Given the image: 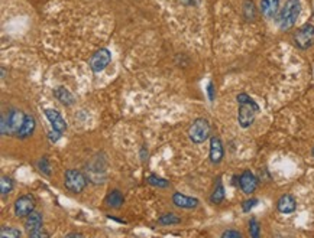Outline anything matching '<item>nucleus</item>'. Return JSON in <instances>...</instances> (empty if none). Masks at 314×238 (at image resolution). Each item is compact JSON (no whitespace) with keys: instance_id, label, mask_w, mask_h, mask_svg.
Wrapping results in <instances>:
<instances>
[{"instance_id":"f257e3e1","label":"nucleus","mask_w":314,"mask_h":238,"mask_svg":"<svg viewBox=\"0 0 314 238\" xmlns=\"http://www.w3.org/2000/svg\"><path fill=\"white\" fill-rule=\"evenodd\" d=\"M239 103V111H238V121L242 129H248L254 123L255 116L259 111V105L248 94H239L236 97Z\"/></svg>"},{"instance_id":"f03ea898","label":"nucleus","mask_w":314,"mask_h":238,"mask_svg":"<svg viewBox=\"0 0 314 238\" xmlns=\"http://www.w3.org/2000/svg\"><path fill=\"white\" fill-rule=\"evenodd\" d=\"M301 13V3L300 0H287L284 7L280 10V15L277 17V23L281 30L291 29Z\"/></svg>"},{"instance_id":"7ed1b4c3","label":"nucleus","mask_w":314,"mask_h":238,"mask_svg":"<svg viewBox=\"0 0 314 238\" xmlns=\"http://www.w3.org/2000/svg\"><path fill=\"white\" fill-rule=\"evenodd\" d=\"M188 136L193 143H203L210 137V123L206 119H195L188 129Z\"/></svg>"},{"instance_id":"20e7f679","label":"nucleus","mask_w":314,"mask_h":238,"mask_svg":"<svg viewBox=\"0 0 314 238\" xmlns=\"http://www.w3.org/2000/svg\"><path fill=\"white\" fill-rule=\"evenodd\" d=\"M294 44L300 49H309L314 45V25L306 23L303 25L293 36Z\"/></svg>"},{"instance_id":"39448f33","label":"nucleus","mask_w":314,"mask_h":238,"mask_svg":"<svg viewBox=\"0 0 314 238\" xmlns=\"http://www.w3.org/2000/svg\"><path fill=\"white\" fill-rule=\"evenodd\" d=\"M64 183H65V188L74 194H80L83 192V189L86 188L87 185V179L86 176L78 172V170H74V169H70L65 172V178H64Z\"/></svg>"},{"instance_id":"423d86ee","label":"nucleus","mask_w":314,"mask_h":238,"mask_svg":"<svg viewBox=\"0 0 314 238\" xmlns=\"http://www.w3.org/2000/svg\"><path fill=\"white\" fill-rule=\"evenodd\" d=\"M110 61H112L110 51L106 49V48H102L91 55V58L89 60V65L93 73H100L110 64Z\"/></svg>"},{"instance_id":"0eeeda50","label":"nucleus","mask_w":314,"mask_h":238,"mask_svg":"<svg viewBox=\"0 0 314 238\" xmlns=\"http://www.w3.org/2000/svg\"><path fill=\"white\" fill-rule=\"evenodd\" d=\"M35 209V199L30 195H23L20 198H17L15 202V214L16 217L23 218L28 217L30 212Z\"/></svg>"},{"instance_id":"6e6552de","label":"nucleus","mask_w":314,"mask_h":238,"mask_svg":"<svg viewBox=\"0 0 314 238\" xmlns=\"http://www.w3.org/2000/svg\"><path fill=\"white\" fill-rule=\"evenodd\" d=\"M224 150L223 145H222V140L216 136H213L210 139V162L213 164H217L222 162L223 159Z\"/></svg>"},{"instance_id":"1a4fd4ad","label":"nucleus","mask_w":314,"mask_h":238,"mask_svg":"<svg viewBox=\"0 0 314 238\" xmlns=\"http://www.w3.org/2000/svg\"><path fill=\"white\" fill-rule=\"evenodd\" d=\"M239 186L245 194H254V191L258 186V179L251 170H245L239 176Z\"/></svg>"},{"instance_id":"9d476101","label":"nucleus","mask_w":314,"mask_h":238,"mask_svg":"<svg viewBox=\"0 0 314 238\" xmlns=\"http://www.w3.org/2000/svg\"><path fill=\"white\" fill-rule=\"evenodd\" d=\"M45 116H46V119L49 120V123H51V126H52V130H57V132H61V133L65 132L67 123H65V120L62 119V116H61L57 110L46 108V110H45Z\"/></svg>"},{"instance_id":"9b49d317","label":"nucleus","mask_w":314,"mask_h":238,"mask_svg":"<svg viewBox=\"0 0 314 238\" xmlns=\"http://www.w3.org/2000/svg\"><path fill=\"white\" fill-rule=\"evenodd\" d=\"M25 116H26V114H23V113L19 111V110H12V111L7 114L9 134H16V136H17L20 127H22V124H23V121H25Z\"/></svg>"},{"instance_id":"f8f14e48","label":"nucleus","mask_w":314,"mask_h":238,"mask_svg":"<svg viewBox=\"0 0 314 238\" xmlns=\"http://www.w3.org/2000/svg\"><path fill=\"white\" fill-rule=\"evenodd\" d=\"M42 225H44V218H42V214L32 211L29 215L26 217V221H25V230L28 231V234H30V233H35V231H39V230H42Z\"/></svg>"},{"instance_id":"ddd939ff","label":"nucleus","mask_w":314,"mask_h":238,"mask_svg":"<svg viewBox=\"0 0 314 238\" xmlns=\"http://www.w3.org/2000/svg\"><path fill=\"white\" fill-rule=\"evenodd\" d=\"M172 202H174L175 207L182 209H191L198 205V199L197 198H191V196H187V195H182L179 192H175L172 195Z\"/></svg>"},{"instance_id":"4468645a","label":"nucleus","mask_w":314,"mask_h":238,"mask_svg":"<svg viewBox=\"0 0 314 238\" xmlns=\"http://www.w3.org/2000/svg\"><path fill=\"white\" fill-rule=\"evenodd\" d=\"M277 208H278V211L281 214H291V212H294L296 208H297V202H296L294 196H291V195H283L278 199V202H277Z\"/></svg>"},{"instance_id":"2eb2a0df","label":"nucleus","mask_w":314,"mask_h":238,"mask_svg":"<svg viewBox=\"0 0 314 238\" xmlns=\"http://www.w3.org/2000/svg\"><path fill=\"white\" fill-rule=\"evenodd\" d=\"M280 9V0H261V12L267 19H274Z\"/></svg>"},{"instance_id":"dca6fc26","label":"nucleus","mask_w":314,"mask_h":238,"mask_svg":"<svg viewBox=\"0 0 314 238\" xmlns=\"http://www.w3.org/2000/svg\"><path fill=\"white\" fill-rule=\"evenodd\" d=\"M35 127H36V121L33 119V116L26 114V116H25V121H23V124H22V127H20V130H19V133H17V137H20V139L30 137V136L33 134Z\"/></svg>"},{"instance_id":"f3484780","label":"nucleus","mask_w":314,"mask_h":238,"mask_svg":"<svg viewBox=\"0 0 314 238\" xmlns=\"http://www.w3.org/2000/svg\"><path fill=\"white\" fill-rule=\"evenodd\" d=\"M54 95L55 98L61 101L64 105H71L74 104V95L64 87H58V88L54 91Z\"/></svg>"},{"instance_id":"a211bd4d","label":"nucleus","mask_w":314,"mask_h":238,"mask_svg":"<svg viewBox=\"0 0 314 238\" xmlns=\"http://www.w3.org/2000/svg\"><path fill=\"white\" fill-rule=\"evenodd\" d=\"M106 204L107 207H112V208H120L123 204V196L119 191H110L106 196Z\"/></svg>"},{"instance_id":"6ab92c4d","label":"nucleus","mask_w":314,"mask_h":238,"mask_svg":"<svg viewBox=\"0 0 314 238\" xmlns=\"http://www.w3.org/2000/svg\"><path fill=\"white\" fill-rule=\"evenodd\" d=\"M224 199V188L223 185H222V182L220 180H217V185H216V188H214V191H213V194L210 196V201L213 202V204H216V205H219V204H222Z\"/></svg>"},{"instance_id":"aec40b11","label":"nucleus","mask_w":314,"mask_h":238,"mask_svg":"<svg viewBox=\"0 0 314 238\" xmlns=\"http://www.w3.org/2000/svg\"><path fill=\"white\" fill-rule=\"evenodd\" d=\"M159 224H162V225H174V224H179L181 223V218H179L178 215H175V214H164L162 217H159Z\"/></svg>"},{"instance_id":"412c9836","label":"nucleus","mask_w":314,"mask_h":238,"mask_svg":"<svg viewBox=\"0 0 314 238\" xmlns=\"http://www.w3.org/2000/svg\"><path fill=\"white\" fill-rule=\"evenodd\" d=\"M22 236L19 230L16 228H12V227H3L1 231H0V237L1 238H19Z\"/></svg>"},{"instance_id":"4be33fe9","label":"nucleus","mask_w":314,"mask_h":238,"mask_svg":"<svg viewBox=\"0 0 314 238\" xmlns=\"http://www.w3.org/2000/svg\"><path fill=\"white\" fill-rule=\"evenodd\" d=\"M12 189H13V182H12V179L6 178V176H1V182H0V192H1V195L4 196V195L10 194Z\"/></svg>"},{"instance_id":"5701e85b","label":"nucleus","mask_w":314,"mask_h":238,"mask_svg":"<svg viewBox=\"0 0 314 238\" xmlns=\"http://www.w3.org/2000/svg\"><path fill=\"white\" fill-rule=\"evenodd\" d=\"M243 7H245V16H246V19L248 20H252L255 17V4L252 0H246L245 1V4H243Z\"/></svg>"},{"instance_id":"b1692460","label":"nucleus","mask_w":314,"mask_h":238,"mask_svg":"<svg viewBox=\"0 0 314 238\" xmlns=\"http://www.w3.org/2000/svg\"><path fill=\"white\" fill-rule=\"evenodd\" d=\"M147 180H148V183L154 185V186H158V188H166V186L169 185L165 179L158 178V176H155V175H151V176H148Z\"/></svg>"},{"instance_id":"393cba45","label":"nucleus","mask_w":314,"mask_h":238,"mask_svg":"<svg viewBox=\"0 0 314 238\" xmlns=\"http://www.w3.org/2000/svg\"><path fill=\"white\" fill-rule=\"evenodd\" d=\"M249 234H251V237L254 238L259 237V224L255 218L249 221Z\"/></svg>"},{"instance_id":"a878e982","label":"nucleus","mask_w":314,"mask_h":238,"mask_svg":"<svg viewBox=\"0 0 314 238\" xmlns=\"http://www.w3.org/2000/svg\"><path fill=\"white\" fill-rule=\"evenodd\" d=\"M256 204H258V199H248V201H245V202L242 204V211H243V212H249Z\"/></svg>"},{"instance_id":"bb28decb","label":"nucleus","mask_w":314,"mask_h":238,"mask_svg":"<svg viewBox=\"0 0 314 238\" xmlns=\"http://www.w3.org/2000/svg\"><path fill=\"white\" fill-rule=\"evenodd\" d=\"M38 167L41 169V172H44L46 176H49V175H51V172H49V166H48V160H46V158H42V159L39 160V163H38Z\"/></svg>"},{"instance_id":"cd10ccee","label":"nucleus","mask_w":314,"mask_h":238,"mask_svg":"<svg viewBox=\"0 0 314 238\" xmlns=\"http://www.w3.org/2000/svg\"><path fill=\"white\" fill-rule=\"evenodd\" d=\"M0 129H1V134L3 136L9 134V121H7L6 114H1V126H0Z\"/></svg>"},{"instance_id":"c85d7f7f","label":"nucleus","mask_w":314,"mask_h":238,"mask_svg":"<svg viewBox=\"0 0 314 238\" xmlns=\"http://www.w3.org/2000/svg\"><path fill=\"white\" fill-rule=\"evenodd\" d=\"M222 237L223 238H242V234H240L239 231H235V230H227V231H224L223 234H222Z\"/></svg>"},{"instance_id":"c756f323","label":"nucleus","mask_w":314,"mask_h":238,"mask_svg":"<svg viewBox=\"0 0 314 238\" xmlns=\"http://www.w3.org/2000/svg\"><path fill=\"white\" fill-rule=\"evenodd\" d=\"M29 237L30 238H48V237H49V234H46V233H44L42 230H39V231L30 233Z\"/></svg>"},{"instance_id":"7c9ffc66","label":"nucleus","mask_w":314,"mask_h":238,"mask_svg":"<svg viewBox=\"0 0 314 238\" xmlns=\"http://www.w3.org/2000/svg\"><path fill=\"white\" fill-rule=\"evenodd\" d=\"M61 134H62L61 132L52 130V132H49V133H48V136H49V140H51V142H57V140H60Z\"/></svg>"},{"instance_id":"2f4dec72","label":"nucleus","mask_w":314,"mask_h":238,"mask_svg":"<svg viewBox=\"0 0 314 238\" xmlns=\"http://www.w3.org/2000/svg\"><path fill=\"white\" fill-rule=\"evenodd\" d=\"M207 94H209L210 101H213L214 100V84L213 82H209V85H207Z\"/></svg>"},{"instance_id":"473e14b6","label":"nucleus","mask_w":314,"mask_h":238,"mask_svg":"<svg viewBox=\"0 0 314 238\" xmlns=\"http://www.w3.org/2000/svg\"><path fill=\"white\" fill-rule=\"evenodd\" d=\"M71 237H83V234H80V233H73V234H68V236H67V238Z\"/></svg>"},{"instance_id":"72a5a7b5","label":"nucleus","mask_w":314,"mask_h":238,"mask_svg":"<svg viewBox=\"0 0 314 238\" xmlns=\"http://www.w3.org/2000/svg\"><path fill=\"white\" fill-rule=\"evenodd\" d=\"M313 156H314V148H313Z\"/></svg>"}]
</instances>
